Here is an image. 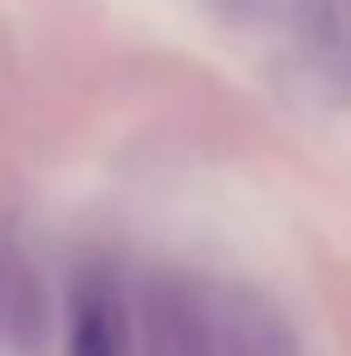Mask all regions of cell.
<instances>
[{
    "label": "cell",
    "instance_id": "1",
    "mask_svg": "<svg viewBox=\"0 0 351 356\" xmlns=\"http://www.w3.org/2000/svg\"><path fill=\"white\" fill-rule=\"evenodd\" d=\"M140 356H222V289L159 270L140 289Z\"/></svg>",
    "mask_w": 351,
    "mask_h": 356
},
{
    "label": "cell",
    "instance_id": "2",
    "mask_svg": "<svg viewBox=\"0 0 351 356\" xmlns=\"http://www.w3.org/2000/svg\"><path fill=\"white\" fill-rule=\"evenodd\" d=\"M67 356H135L130 298L111 265H82L67 289Z\"/></svg>",
    "mask_w": 351,
    "mask_h": 356
},
{
    "label": "cell",
    "instance_id": "3",
    "mask_svg": "<svg viewBox=\"0 0 351 356\" xmlns=\"http://www.w3.org/2000/svg\"><path fill=\"white\" fill-rule=\"evenodd\" d=\"M44 332H49V298L39 284V270L24 260L15 241H0V352H39Z\"/></svg>",
    "mask_w": 351,
    "mask_h": 356
},
{
    "label": "cell",
    "instance_id": "4",
    "mask_svg": "<svg viewBox=\"0 0 351 356\" xmlns=\"http://www.w3.org/2000/svg\"><path fill=\"white\" fill-rule=\"evenodd\" d=\"M222 356H293V337L260 298L222 289Z\"/></svg>",
    "mask_w": 351,
    "mask_h": 356
},
{
    "label": "cell",
    "instance_id": "5",
    "mask_svg": "<svg viewBox=\"0 0 351 356\" xmlns=\"http://www.w3.org/2000/svg\"><path fill=\"white\" fill-rule=\"evenodd\" d=\"M337 49H351V0H337Z\"/></svg>",
    "mask_w": 351,
    "mask_h": 356
}]
</instances>
